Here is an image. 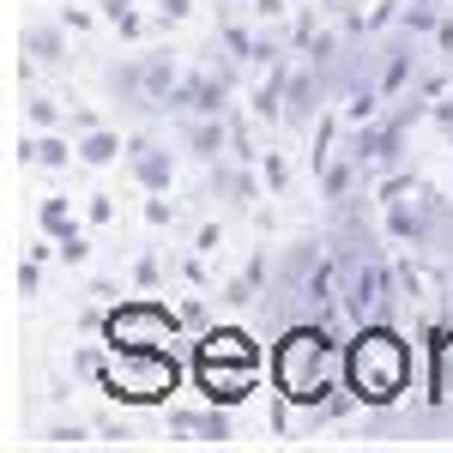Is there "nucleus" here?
Segmentation results:
<instances>
[{
  "label": "nucleus",
  "mask_w": 453,
  "mask_h": 453,
  "mask_svg": "<svg viewBox=\"0 0 453 453\" xmlns=\"http://www.w3.org/2000/svg\"><path fill=\"white\" fill-rule=\"evenodd\" d=\"M339 326L345 320H290L279 333V345L266 357V369H273V393L284 399H296L303 411H314L320 399H333L339 387H345V339H339Z\"/></svg>",
  "instance_id": "nucleus-1"
},
{
  "label": "nucleus",
  "mask_w": 453,
  "mask_h": 453,
  "mask_svg": "<svg viewBox=\"0 0 453 453\" xmlns=\"http://www.w3.org/2000/svg\"><path fill=\"white\" fill-rule=\"evenodd\" d=\"M418 381V357L405 345V333L393 320L350 326L345 339V387L363 399V411H393Z\"/></svg>",
  "instance_id": "nucleus-2"
},
{
  "label": "nucleus",
  "mask_w": 453,
  "mask_h": 453,
  "mask_svg": "<svg viewBox=\"0 0 453 453\" xmlns=\"http://www.w3.org/2000/svg\"><path fill=\"white\" fill-rule=\"evenodd\" d=\"M91 387L115 405H170V393L181 387V363L175 350H109Z\"/></svg>",
  "instance_id": "nucleus-3"
},
{
  "label": "nucleus",
  "mask_w": 453,
  "mask_h": 453,
  "mask_svg": "<svg viewBox=\"0 0 453 453\" xmlns=\"http://www.w3.org/2000/svg\"><path fill=\"white\" fill-rule=\"evenodd\" d=\"M97 333H104L109 350H175V339L188 326H181V309H164L151 296H134V303H115Z\"/></svg>",
  "instance_id": "nucleus-4"
},
{
  "label": "nucleus",
  "mask_w": 453,
  "mask_h": 453,
  "mask_svg": "<svg viewBox=\"0 0 453 453\" xmlns=\"http://www.w3.org/2000/svg\"><path fill=\"white\" fill-rule=\"evenodd\" d=\"M194 387L211 405H242L260 387V363H224V357H194Z\"/></svg>",
  "instance_id": "nucleus-5"
},
{
  "label": "nucleus",
  "mask_w": 453,
  "mask_h": 453,
  "mask_svg": "<svg viewBox=\"0 0 453 453\" xmlns=\"http://www.w3.org/2000/svg\"><path fill=\"white\" fill-rule=\"evenodd\" d=\"M127 175L140 181L145 194H170L175 188V151L151 127H134L127 134Z\"/></svg>",
  "instance_id": "nucleus-6"
},
{
  "label": "nucleus",
  "mask_w": 453,
  "mask_h": 453,
  "mask_svg": "<svg viewBox=\"0 0 453 453\" xmlns=\"http://www.w3.org/2000/svg\"><path fill=\"white\" fill-rule=\"evenodd\" d=\"M170 121H175V140L188 145V157L218 164L230 151V115H170Z\"/></svg>",
  "instance_id": "nucleus-7"
},
{
  "label": "nucleus",
  "mask_w": 453,
  "mask_h": 453,
  "mask_svg": "<svg viewBox=\"0 0 453 453\" xmlns=\"http://www.w3.org/2000/svg\"><path fill=\"white\" fill-rule=\"evenodd\" d=\"M423 357H429V399H453V320H423Z\"/></svg>",
  "instance_id": "nucleus-8"
},
{
  "label": "nucleus",
  "mask_w": 453,
  "mask_h": 453,
  "mask_svg": "<svg viewBox=\"0 0 453 453\" xmlns=\"http://www.w3.org/2000/svg\"><path fill=\"white\" fill-rule=\"evenodd\" d=\"M12 157L25 170H67V164H79V140L55 134V127H36V134H25V140L12 145Z\"/></svg>",
  "instance_id": "nucleus-9"
},
{
  "label": "nucleus",
  "mask_w": 453,
  "mask_h": 453,
  "mask_svg": "<svg viewBox=\"0 0 453 453\" xmlns=\"http://www.w3.org/2000/svg\"><path fill=\"white\" fill-rule=\"evenodd\" d=\"M104 91H109V104L127 109L134 121H157V109H151V97H145V79H140V55L115 61V67L104 73Z\"/></svg>",
  "instance_id": "nucleus-10"
},
{
  "label": "nucleus",
  "mask_w": 453,
  "mask_h": 453,
  "mask_svg": "<svg viewBox=\"0 0 453 453\" xmlns=\"http://www.w3.org/2000/svg\"><path fill=\"white\" fill-rule=\"evenodd\" d=\"M170 435L175 441H230V405H194V411H170Z\"/></svg>",
  "instance_id": "nucleus-11"
},
{
  "label": "nucleus",
  "mask_w": 453,
  "mask_h": 453,
  "mask_svg": "<svg viewBox=\"0 0 453 453\" xmlns=\"http://www.w3.org/2000/svg\"><path fill=\"white\" fill-rule=\"evenodd\" d=\"M266 284H273V254H266V248H254V254L242 260V273L224 284V303H230V309H254Z\"/></svg>",
  "instance_id": "nucleus-12"
},
{
  "label": "nucleus",
  "mask_w": 453,
  "mask_h": 453,
  "mask_svg": "<svg viewBox=\"0 0 453 453\" xmlns=\"http://www.w3.org/2000/svg\"><path fill=\"white\" fill-rule=\"evenodd\" d=\"M19 49H25L31 61H42V67H61V61H67V49H73V31L61 25V19H42V25H25Z\"/></svg>",
  "instance_id": "nucleus-13"
},
{
  "label": "nucleus",
  "mask_w": 453,
  "mask_h": 453,
  "mask_svg": "<svg viewBox=\"0 0 453 453\" xmlns=\"http://www.w3.org/2000/svg\"><path fill=\"white\" fill-rule=\"evenodd\" d=\"M194 357H224V363H260V345L248 339L242 326H206Z\"/></svg>",
  "instance_id": "nucleus-14"
},
{
  "label": "nucleus",
  "mask_w": 453,
  "mask_h": 453,
  "mask_svg": "<svg viewBox=\"0 0 453 453\" xmlns=\"http://www.w3.org/2000/svg\"><path fill=\"white\" fill-rule=\"evenodd\" d=\"M115 157H127V134H121V127H91V134H79V164H85V170H109Z\"/></svg>",
  "instance_id": "nucleus-15"
},
{
  "label": "nucleus",
  "mask_w": 453,
  "mask_h": 453,
  "mask_svg": "<svg viewBox=\"0 0 453 453\" xmlns=\"http://www.w3.org/2000/svg\"><path fill=\"white\" fill-rule=\"evenodd\" d=\"M357 188H369V181H363V170H357L350 151H345V157H333V164L320 170V200H326V206H345Z\"/></svg>",
  "instance_id": "nucleus-16"
},
{
  "label": "nucleus",
  "mask_w": 453,
  "mask_h": 453,
  "mask_svg": "<svg viewBox=\"0 0 453 453\" xmlns=\"http://www.w3.org/2000/svg\"><path fill=\"white\" fill-rule=\"evenodd\" d=\"M36 230L55 236V242H61V236H79V218H73L67 194H42V200H36Z\"/></svg>",
  "instance_id": "nucleus-17"
},
{
  "label": "nucleus",
  "mask_w": 453,
  "mask_h": 453,
  "mask_svg": "<svg viewBox=\"0 0 453 453\" xmlns=\"http://www.w3.org/2000/svg\"><path fill=\"white\" fill-rule=\"evenodd\" d=\"M85 441H97V423H49L42 429V448H85Z\"/></svg>",
  "instance_id": "nucleus-18"
},
{
  "label": "nucleus",
  "mask_w": 453,
  "mask_h": 453,
  "mask_svg": "<svg viewBox=\"0 0 453 453\" xmlns=\"http://www.w3.org/2000/svg\"><path fill=\"white\" fill-rule=\"evenodd\" d=\"M25 115H31V127H61L67 121V109L55 97H42V91H25Z\"/></svg>",
  "instance_id": "nucleus-19"
},
{
  "label": "nucleus",
  "mask_w": 453,
  "mask_h": 453,
  "mask_svg": "<svg viewBox=\"0 0 453 453\" xmlns=\"http://www.w3.org/2000/svg\"><path fill=\"white\" fill-rule=\"evenodd\" d=\"M260 175H266V194H290V157L284 151H260Z\"/></svg>",
  "instance_id": "nucleus-20"
},
{
  "label": "nucleus",
  "mask_w": 453,
  "mask_h": 453,
  "mask_svg": "<svg viewBox=\"0 0 453 453\" xmlns=\"http://www.w3.org/2000/svg\"><path fill=\"white\" fill-rule=\"evenodd\" d=\"M145 224H151V230H170V224H175V200H164V194H145Z\"/></svg>",
  "instance_id": "nucleus-21"
},
{
  "label": "nucleus",
  "mask_w": 453,
  "mask_h": 453,
  "mask_svg": "<svg viewBox=\"0 0 453 453\" xmlns=\"http://www.w3.org/2000/svg\"><path fill=\"white\" fill-rule=\"evenodd\" d=\"M157 279H164V260H157V248H145L140 266H134V284H140V290H157Z\"/></svg>",
  "instance_id": "nucleus-22"
},
{
  "label": "nucleus",
  "mask_w": 453,
  "mask_h": 453,
  "mask_svg": "<svg viewBox=\"0 0 453 453\" xmlns=\"http://www.w3.org/2000/svg\"><path fill=\"white\" fill-rule=\"evenodd\" d=\"M248 12H254V25H290V6L284 0H248Z\"/></svg>",
  "instance_id": "nucleus-23"
},
{
  "label": "nucleus",
  "mask_w": 453,
  "mask_h": 453,
  "mask_svg": "<svg viewBox=\"0 0 453 453\" xmlns=\"http://www.w3.org/2000/svg\"><path fill=\"white\" fill-rule=\"evenodd\" d=\"M181 326H188V333H206V326H211V309L200 303V296H188V303H181Z\"/></svg>",
  "instance_id": "nucleus-24"
},
{
  "label": "nucleus",
  "mask_w": 453,
  "mask_h": 453,
  "mask_svg": "<svg viewBox=\"0 0 453 453\" xmlns=\"http://www.w3.org/2000/svg\"><path fill=\"white\" fill-rule=\"evenodd\" d=\"M97 441H134V423L127 418H97Z\"/></svg>",
  "instance_id": "nucleus-25"
},
{
  "label": "nucleus",
  "mask_w": 453,
  "mask_h": 453,
  "mask_svg": "<svg viewBox=\"0 0 453 453\" xmlns=\"http://www.w3.org/2000/svg\"><path fill=\"white\" fill-rule=\"evenodd\" d=\"M429 42H435V55L453 67V12H441V25H435V36H429Z\"/></svg>",
  "instance_id": "nucleus-26"
},
{
  "label": "nucleus",
  "mask_w": 453,
  "mask_h": 453,
  "mask_svg": "<svg viewBox=\"0 0 453 453\" xmlns=\"http://www.w3.org/2000/svg\"><path fill=\"white\" fill-rule=\"evenodd\" d=\"M61 260H67V266H85V260H91V242H85V236H61Z\"/></svg>",
  "instance_id": "nucleus-27"
},
{
  "label": "nucleus",
  "mask_w": 453,
  "mask_h": 453,
  "mask_svg": "<svg viewBox=\"0 0 453 453\" xmlns=\"http://www.w3.org/2000/svg\"><path fill=\"white\" fill-rule=\"evenodd\" d=\"M188 6H194V0H157V25H164V31L181 25V19H188Z\"/></svg>",
  "instance_id": "nucleus-28"
},
{
  "label": "nucleus",
  "mask_w": 453,
  "mask_h": 453,
  "mask_svg": "<svg viewBox=\"0 0 453 453\" xmlns=\"http://www.w3.org/2000/svg\"><path fill=\"white\" fill-rule=\"evenodd\" d=\"M97 19H104V12H79V6H67V12H61V25H67L73 36H85L91 25H97Z\"/></svg>",
  "instance_id": "nucleus-29"
},
{
  "label": "nucleus",
  "mask_w": 453,
  "mask_h": 453,
  "mask_svg": "<svg viewBox=\"0 0 453 453\" xmlns=\"http://www.w3.org/2000/svg\"><path fill=\"white\" fill-rule=\"evenodd\" d=\"M115 31L127 36V42H140V36H145V12H140V6H134V12H121V19H115Z\"/></svg>",
  "instance_id": "nucleus-30"
},
{
  "label": "nucleus",
  "mask_w": 453,
  "mask_h": 453,
  "mask_svg": "<svg viewBox=\"0 0 453 453\" xmlns=\"http://www.w3.org/2000/svg\"><path fill=\"white\" fill-rule=\"evenodd\" d=\"M224 242V224H200V236H194V254H218Z\"/></svg>",
  "instance_id": "nucleus-31"
},
{
  "label": "nucleus",
  "mask_w": 453,
  "mask_h": 453,
  "mask_svg": "<svg viewBox=\"0 0 453 453\" xmlns=\"http://www.w3.org/2000/svg\"><path fill=\"white\" fill-rule=\"evenodd\" d=\"M19 290H25V296H36V284H42V260H25V266H19Z\"/></svg>",
  "instance_id": "nucleus-32"
},
{
  "label": "nucleus",
  "mask_w": 453,
  "mask_h": 453,
  "mask_svg": "<svg viewBox=\"0 0 453 453\" xmlns=\"http://www.w3.org/2000/svg\"><path fill=\"white\" fill-rule=\"evenodd\" d=\"M85 218H91V224H109V218H115V200H109V194H91Z\"/></svg>",
  "instance_id": "nucleus-33"
},
{
  "label": "nucleus",
  "mask_w": 453,
  "mask_h": 453,
  "mask_svg": "<svg viewBox=\"0 0 453 453\" xmlns=\"http://www.w3.org/2000/svg\"><path fill=\"white\" fill-rule=\"evenodd\" d=\"M97 12H104V25H115L121 12H134V0H97Z\"/></svg>",
  "instance_id": "nucleus-34"
},
{
  "label": "nucleus",
  "mask_w": 453,
  "mask_h": 453,
  "mask_svg": "<svg viewBox=\"0 0 453 453\" xmlns=\"http://www.w3.org/2000/svg\"><path fill=\"white\" fill-rule=\"evenodd\" d=\"M230 6H248V0H230Z\"/></svg>",
  "instance_id": "nucleus-35"
}]
</instances>
